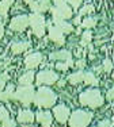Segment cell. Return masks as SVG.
<instances>
[{
    "mask_svg": "<svg viewBox=\"0 0 114 127\" xmlns=\"http://www.w3.org/2000/svg\"><path fill=\"white\" fill-rule=\"evenodd\" d=\"M10 119V114H8L7 108L5 107H0V122H4V120Z\"/></svg>",
    "mask_w": 114,
    "mask_h": 127,
    "instance_id": "cell-26",
    "label": "cell"
},
{
    "mask_svg": "<svg viewBox=\"0 0 114 127\" xmlns=\"http://www.w3.org/2000/svg\"><path fill=\"white\" fill-rule=\"evenodd\" d=\"M4 87H5V81L0 80V91H3V89H4Z\"/></svg>",
    "mask_w": 114,
    "mask_h": 127,
    "instance_id": "cell-38",
    "label": "cell"
},
{
    "mask_svg": "<svg viewBox=\"0 0 114 127\" xmlns=\"http://www.w3.org/2000/svg\"><path fill=\"white\" fill-rule=\"evenodd\" d=\"M29 46H30V43H27V42H12V45H11V51H12L14 54H20V53L27 50Z\"/></svg>",
    "mask_w": 114,
    "mask_h": 127,
    "instance_id": "cell-18",
    "label": "cell"
},
{
    "mask_svg": "<svg viewBox=\"0 0 114 127\" xmlns=\"http://www.w3.org/2000/svg\"><path fill=\"white\" fill-rule=\"evenodd\" d=\"M106 99H107L109 101L114 100V88H110L109 91H107V93H106Z\"/></svg>",
    "mask_w": 114,
    "mask_h": 127,
    "instance_id": "cell-31",
    "label": "cell"
},
{
    "mask_svg": "<svg viewBox=\"0 0 114 127\" xmlns=\"http://www.w3.org/2000/svg\"><path fill=\"white\" fill-rule=\"evenodd\" d=\"M110 126H112L110 120H107V119H106V120H103V122H101L98 126H94V127H110Z\"/></svg>",
    "mask_w": 114,
    "mask_h": 127,
    "instance_id": "cell-32",
    "label": "cell"
},
{
    "mask_svg": "<svg viewBox=\"0 0 114 127\" xmlns=\"http://www.w3.org/2000/svg\"><path fill=\"white\" fill-rule=\"evenodd\" d=\"M12 95L14 92L5 89V91H0V101H8V100H12Z\"/></svg>",
    "mask_w": 114,
    "mask_h": 127,
    "instance_id": "cell-24",
    "label": "cell"
},
{
    "mask_svg": "<svg viewBox=\"0 0 114 127\" xmlns=\"http://www.w3.org/2000/svg\"><path fill=\"white\" fill-rule=\"evenodd\" d=\"M113 80H114V72H113Z\"/></svg>",
    "mask_w": 114,
    "mask_h": 127,
    "instance_id": "cell-41",
    "label": "cell"
},
{
    "mask_svg": "<svg viewBox=\"0 0 114 127\" xmlns=\"http://www.w3.org/2000/svg\"><path fill=\"white\" fill-rule=\"evenodd\" d=\"M79 101L82 105H87L91 108H98L103 104L105 99L102 97V93L99 89H87L80 93Z\"/></svg>",
    "mask_w": 114,
    "mask_h": 127,
    "instance_id": "cell-2",
    "label": "cell"
},
{
    "mask_svg": "<svg viewBox=\"0 0 114 127\" xmlns=\"http://www.w3.org/2000/svg\"><path fill=\"white\" fill-rule=\"evenodd\" d=\"M44 57L41 53H31L29 54L27 57L25 58V66L27 70H33V69H35L38 65H40L41 62H42Z\"/></svg>",
    "mask_w": 114,
    "mask_h": 127,
    "instance_id": "cell-11",
    "label": "cell"
},
{
    "mask_svg": "<svg viewBox=\"0 0 114 127\" xmlns=\"http://www.w3.org/2000/svg\"><path fill=\"white\" fill-rule=\"evenodd\" d=\"M75 66H77L79 69H83V68L86 66V61H84V60H79V61H76Z\"/></svg>",
    "mask_w": 114,
    "mask_h": 127,
    "instance_id": "cell-33",
    "label": "cell"
},
{
    "mask_svg": "<svg viewBox=\"0 0 114 127\" xmlns=\"http://www.w3.org/2000/svg\"><path fill=\"white\" fill-rule=\"evenodd\" d=\"M73 23H75V25H82V16H80V15H79V16H76V18H75V20H73Z\"/></svg>",
    "mask_w": 114,
    "mask_h": 127,
    "instance_id": "cell-36",
    "label": "cell"
},
{
    "mask_svg": "<svg viewBox=\"0 0 114 127\" xmlns=\"http://www.w3.org/2000/svg\"><path fill=\"white\" fill-rule=\"evenodd\" d=\"M30 8L37 14H42L50 8V0H34L30 4Z\"/></svg>",
    "mask_w": 114,
    "mask_h": 127,
    "instance_id": "cell-13",
    "label": "cell"
},
{
    "mask_svg": "<svg viewBox=\"0 0 114 127\" xmlns=\"http://www.w3.org/2000/svg\"><path fill=\"white\" fill-rule=\"evenodd\" d=\"M84 83L87 84V85H91V87H97L99 81H98L97 76H94V74H92L91 72H87V73H84Z\"/></svg>",
    "mask_w": 114,
    "mask_h": 127,
    "instance_id": "cell-21",
    "label": "cell"
},
{
    "mask_svg": "<svg viewBox=\"0 0 114 127\" xmlns=\"http://www.w3.org/2000/svg\"><path fill=\"white\" fill-rule=\"evenodd\" d=\"M55 66H56L57 70H61V72H65L68 68H69V66H68V64L65 62V61H58Z\"/></svg>",
    "mask_w": 114,
    "mask_h": 127,
    "instance_id": "cell-28",
    "label": "cell"
},
{
    "mask_svg": "<svg viewBox=\"0 0 114 127\" xmlns=\"http://www.w3.org/2000/svg\"><path fill=\"white\" fill-rule=\"evenodd\" d=\"M91 120H92L91 112L77 110L71 114L69 119H68V123H69V127H87Z\"/></svg>",
    "mask_w": 114,
    "mask_h": 127,
    "instance_id": "cell-4",
    "label": "cell"
},
{
    "mask_svg": "<svg viewBox=\"0 0 114 127\" xmlns=\"http://www.w3.org/2000/svg\"><path fill=\"white\" fill-rule=\"evenodd\" d=\"M55 26L58 27L64 34H69V32L73 31V26H72L71 23L65 22L64 19H55Z\"/></svg>",
    "mask_w": 114,
    "mask_h": 127,
    "instance_id": "cell-16",
    "label": "cell"
},
{
    "mask_svg": "<svg viewBox=\"0 0 114 127\" xmlns=\"http://www.w3.org/2000/svg\"><path fill=\"white\" fill-rule=\"evenodd\" d=\"M56 100H57V96L52 89L46 88V87H40V89L35 92V97H34V101L33 103L37 107L50 108L55 105Z\"/></svg>",
    "mask_w": 114,
    "mask_h": 127,
    "instance_id": "cell-1",
    "label": "cell"
},
{
    "mask_svg": "<svg viewBox=\"0 0 114 127\" xmlns=\"http://www.w3.org/2000/svg\"><path fill=\"white\" fill-rule=\"evenodd\" d=\"M94 5L92 4H86L84 7H82L80 8V11H79V15L80 16H84V15H88V14H92L94 12Z\"/></svg>",
    "mask_w": 114,
    "mask_h": 127,
    "instance_id": "cell-25",
    "label": "cell"
},
{
    "mask_svg": "<svg viewBox=\"0 0 114 127\" xmlns=\"http://www.w3.org/2000/svg\"><path fill=\"white\" fill-rule=\"evenodd\" d=\"M52 15L55 19H71L72 18V14H73V11H72V7L71 5H68L67 3L65 4H61V5H56L55 8H52Z\"/></svg>",
    "mask_w": 114,
    "mask_h": 127,
    "instance_id": "cell-7",
    "label": "cell"
},
{
    "mask_svg": "<svg viewBox=\"0 0 114 127\" xmlns=\"http://www.w3.org/2000/svg\"><path fill=\"white\" fill-rule=\"evenodd\" d=\"M8 78H10V76H8V74L5 73V72H4V73H3V74H1V76H0V80H3V81H7Z\"/></svg>",
    "mask_w": 114,
    "mask_h": 127,
    "instance_id": "cell-37",
    "label": "cell"
},
{
    "mask_svg": "<svg viewBox=\"0 0 114 127\" xmlns=\"http://www.w3.org/2000/svg\"><path fill=\"white\" fill-rule=\"evenodd\" d=\"M34 97H35V92H34L31 85L19 87L12 95V100L20 101L23 105H29L31 101H34Z\"/></svg>",
    "mask_w": 114,
    "mask_h": 127,
    "instance_id": "cell-3",
    "label": "cell"
},
{
    "mask_svg": "<svg viewBox=\"0 0 114 127\" xmlns=\"http://www.w3.org/2000/svg\"><path fill=\"white\" fill-rule=\"evenodd\" d=\"M110 127H114V126H110Z\"/></svg>",
    "mask_w": 114,
    "mask_h": 127,
    "instance_id": "cell-42",
    "label": "cell"
},
{
    "mask_svg": "<svg viewBox=\"0 0 114 127\" xmlns=\"http://www.w3.org/2000/svg\"><path fill=\"white\" fill-rule=\"evenodd\" d=\"M29 20H30V26L33 29L34 35L37 38H42L45 35V18H44V15L33 12L31 15H29Z\"/></svg>",
    "mask_w": 114,
    "mask_h": 127,
    "instance_id": "cell-5",
    "label": "cell"
},
{
    "mask_svg": "<svg viewBox=\"0 0 114 127\" xmlns=\"http://www.w3.org/2000/svg\"><path fill=\"white\" fill-rule=\"evenodd\" d=\"M49 58L52 60V61H65V62H68L69 60H72V54H71L69 50H58V51H55V53H50Z\"/></svg>",
    "mask_w": 114,
    "mask_h": 127,
    "instance_id": "cell-15",
    "label": "cell"
},
{
    "mask_svg": "<svg viewBox=\"0 0 114 127\" xmlns=\"http://www.w3.org/2000/svg\"><path fill=\"white\" fill-rule=\"evenodd\" d=\"M48 32H49V39L53 41L56 45L61 46L64 45L65 42V38H64V32L56 26H52V25H48Z\"/></svg>",
    "mask_w": 114,
    "mask_h": 127,
    "instance_id": "cell-10",
    "label": "cell"
},
{
    "mask_svg": "<svg viewBox=\"0 0 114 127\" xmlns=\"http://www.w3.org/2000/svg\"><path fill=\"white\" fill-rule=\"evenodd\" d=\"M57 84H58V87H64L65 85V81H62V80L61 81H57Z\"/></svg>",
    "mask_w": 114,
    "mask_h": 127,
    "instance_id": "cell-39",
    "label": "cell"
},
{
    "mask_svg": "<svg viewBox=\"0 0 114 127\" xmlns=\"http://www.w3.org/2000/svg\"><path fill=\"white\" fill-rule=\"evenodd\" d=\"M68 81H69L71 84H79V83H82V81H84V73H83L82 70H79V72H75V73H72L68 76Z\"/></svg>",
    "mask_w": 114,
    "mask_h": 127,
    "instance_id": "cell-20",
    "label": "cell"
},
{
    "mask_svg": "<svg viewBox=\"0 0 114 127\" xmlns=\"http://www.w3.org/2000/svg\"><path fill=\"white\" fill-rule=\"evenodd\" d=\"M25 1H26V3H27V4L30 5V4H31V3H33V1H34V0H25Z\"/></svg>",
    "mask_w": 114,
    "mask_h": 127,
    "instance_id": "cell-40",
    "label": "cell"
},
{
    "mask_svg": "<svg viewBox=\"0 0 114 127\" xmlns=\"http://www.w3.org/2000/svg\"><path fill=\"white\" fill-rule=\"evenodd\" d=\"M58 81V74L55 73L53 70H41L40 73L35 76V84L37 87H41V85H53Z\"/></svg>",
    "mask_w": 114,
    "mask_h": 127,
    "instance_id": "cell-6",
    "label": "cell"
},
{
    "mask_svg": "<svg viewBox=\"0 0 114 127\" xmlns=\"http://www.w3.org/2000/svg\"><path fill=\"white\" fill-rule=\"evenodd\" d=\"M30 25V20H29V16L27 15H18L11 19L10 22V29L12 31H16V32H20L23 30H26V27Z\"/></svg>",
    "mask_w": 114,
    "mask_h": 127,
    "instance_id": "cell-8",
    "label": "cell"
},
{
    "mask_svg": "<svg viewBox=\"0 0 114 127\" xmlns=\"http://www.w3.org/2000/svg\"><path fill=\"white\" fill-rule=\"evenodd\" d=\"M34 77H35L34 72H33V70H29V72H26L25 74H22L18 81H19L20 85H31V84L34 83Z\"/></svg>",
    "mask_w": 114,
    "mask_h": 127,
    "instance_id": "cell-17",
    "label": "cell"
},
{
    "mask_svg": "<svg viewBox=\"0 0 114 127\" xmlns=\"http://www.w3.org/2000/svg\"><path fill=\"white\" fill-rule=\"evenodd\" d=\"M102 68H103V72H112V69H113V62L110 61V60H105L103 61V66H102Z\"/></svg>",
    "mask_w": 114,
    "mask_h": 127,
    "instance_id": "cell-29",
    "label": "cell"
},
{
    "mask_svg": "<svg viewBox=\"0 0 114 127\" xmlns=\"http://www.w3.org/2000/svg\"><path fill=\"white\" fill-rule=\"evenodd\" d=\"M35 120L42 127H50L53 122V116L49 111H38L35 114Z\"/></svg>",
    "mask_w": 114,
    "mask_h": 127,
    "instance_id": "cell-12",
    "label": "cell"
},
{
    "mask_svg": "<svg viewBox=\"0 0 114 127\" xmlns=\"http://www.w3.org/2000/svg\"><path fill=\"white\" fill-rule=\"evenodd\" d=\"M15 126H16V123H15L14 119H7L1 123V127H15Z\"/></svg>",
    "mask_w": 114,
    "mask_h": 127,
    "instance_id": "cell-30",
    "label": "cell"
},
{
    "mask_svg": "<svg viewBox=\"0 0 114 127\" xmlns=\"http://www.w3.org/2000/svg\"><path fill=\"white\" fill-rule=\"evenodd\" d=\"M80 26L84 27V29H92V27L97 26V20H95L94 18H86V19L82 22Z\"/></svg>",
    "mask_w": 114,
    "mask_h": 127,
    "instance_id": "cell-23",
    "label": "cell"
},
{
    "mask_svg": "<svg viewBox=\"0 0 114 127\" xmlns=\"http://www.w3.org/2000/svg\"><path fill=\"white\" fill-rule=\"evenodd\" d=\"M3 35H4V26H3V23L0 22V41H1Z\"/></svg>",
    "mask_w": 114,
    "mask_h": 127,
    "instance_id": "cell-35",
    "label": "cell"
},
{
    "mask_svg": "<svg viewBox=\"0 0 114 127\" xmlns=\"http://www.w3.org/2000/svg\"><path fill=\"white\" fill-rule=\"evenodd\" d=\"M68 0H53V3H55L56 5H61V4H65Z\"/></svg>",
    "mask_w": 114,
    "mask_h": 127,
    "instance_id": "cell-34",
    "label": "cell"
},
{
    "mask_svg": "<svg viewBox=\"0 0 114 127\" xmlns=\"http://www.w3.org/2000/svg\"><path fill=\"white\" fill-rule=\"evenodd\" d=\"M68 3H69V5L72 7V10L77 11V10H79V7L82 5L83 0H68Z\"/></svg>",
    "mask_w": 114,
    "mask_h": 127,
    "instance_id": "cell-27",
    "label": "cell"
},
{
    "mask_svg": "<svg viewBox=\"0 0 114 127\" xmlns=\"http://www.w3.org/2000/svg\"><path fill=\"white\" fill-rule=\"evenodd\" d=\"M53 115H55L57 122L64 125V123H67L68 119H69L71 111H69V108H68L67 105L60 104V105H56V107L53 108Z\"/></svg>",
    "mask_w": 114,
    "mask_h": 127,
    "instance_id": "cell-9",
    "label": "cell"
},
{
    "mask_svg": "<svg viewBox=\"0 0 114 127\" xmlns=\"http://www.w3.org/2000/svg\"><path fill=\"white\" fill-rule=\"evenodd\" d=\"M18 122L20 125H27V123H33L35 119V114L30 110H22L18 112Z\"/></svg>",
    "mask_w": 114,
    "mask_h": 127,
    "instance_id": "cell-14",
    "label": "cell"
},
{
    "mask_svg": "<svg viewBox=\"0 0 114 127\" xmlns=\"http://www.w3.org/2000/svg\"><path fill=\"white\" fill-rule=\"evenodd\" d=\"M92 41V34L91 31H84L82 34V41H80V45L82 46H87V45H90Z\"/></svg>",
    "mask_w": 114,
    "mask_h": 127,
    "instance_id": "cell-22",
    "label": "cell"
},
{
    "mask_svg": "<svg viewBox=\"0 0 114 127\" xmlns=\"http://www.w3.org/2000/svg\"><path fill=\"white\" fill-rule=\"evenodd\" d=\"M15 0H0V15L1 16H7L8 11H10V7L14 4Z\"/></svg>",
    "mask_w": 114,
    "mask_h": 127,
    "instance_id": "cell-19",
    "label": "cell"
}]
</instances>
